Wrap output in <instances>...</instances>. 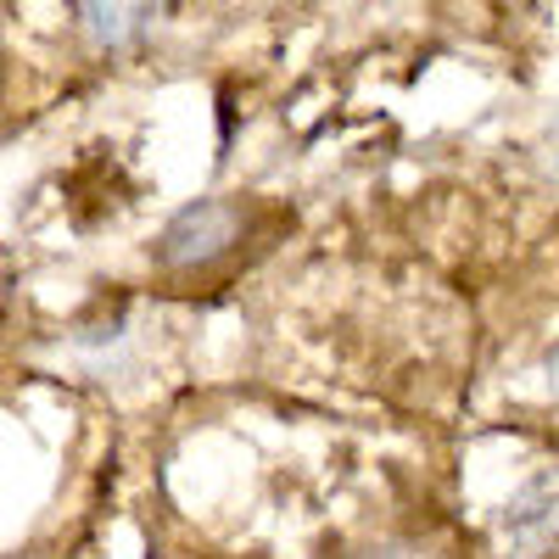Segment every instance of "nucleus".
<instances>
[{
  "label": "nucleus",
  "instance_id": "1",
  "mask_svg": "<svg viewBox=\"0 0 559 559\" xmlns=\"http://www.w3.org/2000/svg\"><path fill=\"white\" fill-rule=\"evenodd\" d=\"M236 236H241V207L207 197V202L179 207L163 224V236L152 241V252H157L163 269H202V263H213L236 247Z\"/></svg>",
  "mask_w": 559,
  "mask_h": 559
},
{
  "label": "nucleus",
  "instance_id": "2",
  "mask_svg": "<svg viewBox=\"0 0 559 559\" xmlns=\"http://www.w3.org/2000/svg\"><path fill=\"white\" fill-rule=\"evenodd\" d=\"M498 548L509 559H554L559 554V471H537L503 503Z\"/></svg>",
  "mask_w": 559,
  "mask_h": 559
},
{
  "label": "nucleus",
  "instance_id": "3",
  "mask_svg": "<svg viewBox=\"0 0 559 559\" xmlns=\"http://www.w3.org/2000/svg\"><path fill=\"white\" fill-rule=\"evenodd\" d=\"M73 17L102 51H129V45H140L152 34V23L163 12L157 7H102V0H84V7H73Z\"/></svg>",
  "mask_w": 559,
  "mask_h": 559
},
{
  "label": "nucleus",
  "instance_id": "4",
  "mask_svg": "<svg viewBox=\"0 0 559 559\" xmlns=\"http://www.w3.org/2000/svg\"><path fill=\"white\" fill-rule=\"evenodd\" d=\"M364 559H431V554H419V548H376V554H364Z\"/></svg>",
  "mask_w": 559,
  "mask_h": 559
}]
</instances>
